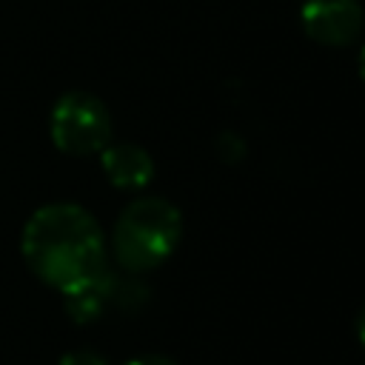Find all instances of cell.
I'll list each match as a JSON object with an SVG mask.
<instances>
[{
	"instance_id": "obj_10",
	"label": "cell",
	"mask_w": 365,
	"mask_h": 365,
	"mask_svg": "<svg viewBox=\"0 0 365 365\" xmlns=\"http://www.w3.org/2000/svg\"><path fill=\"white\" fill-rule=\"evenodd\" d=\"M125 365H177V362L163 356V354H145V356H137V359H131Z\"/></svg>"
},
{
	"instance_id": "obj_5",
	"label": "cell",
	"mask_w": 365,
	"mask_h": 365,
	"mask_svg": "<svg viewBox=\"0 0 365 365\" xmlns=\"http://www.w3.org/2000/svg\"><path fill=\"white\" fill-rule=\"evenodd\" d=\"M100 165L108 177L111 185L117 188H145L154 177V160L145 148L131 145V143H117V145H106L100 151Z\"/></svg>"
},
{
	"instance_id": "obj_3",
	"label": "cell",
	"mask_w": 365,
	"mask_h": 365,
	"mask_svg": "<svg viewBox=\"0 0 365 365\" xmlns=\"http://www.w3.org/2000/svg\"><path fill=\"white\" fill-rule=\"evenodd\" d=\"M48 134L51 143L66 154H97L111 143L108 108L88 91H66L51 108Z\"/></svg>"
},
{
	"instance_id": "obj_1",
	"label": "cell",
	"mask_w": 365,
	"mask_h": 365,
	"mask_svg": "<svg viewBox=\"0 0 365 365\" xmlns=\"http://www.w3.org/2000/svg\"><path fill=\"white\" fill-rule=\"evenodd\" d=\"M29 268L48 285L66 291L106 268V240L97 220L74 202L37 208L20 240Z\"/></svg>"
},
{
	"instance_id": "obj_8",
	"label": "cell",
	"mask_w": 365,
	"mask_h": 365,
	"mask_svg": "<svg viewBox=\"0 0 365 365\" xmlns=\"http://www.w3.org/2000/svg\"><path fill=\"white\" fill-rule=\"evenodd\" d=\"M245 151H248V145H245V140H242L240 134L222 131V134L217 137V157H220L222 163H240V160L245 157Z\"/></svg>"
},
{
	"instance_id": "obj_6",
	"label": "cell",
	"mask_w": 365,
	"mask_h": 365,
	"mask_svg": "<svg viewBox=\"0 0 365 365\" xmlns=\"http://www.w3.org/2000/svg\"><path fill=\"white\" fill-rule=\"evenodd\" d=\"M114 279H117V274L106 265V268H100L97 274L86 277L83 282L66 288V291H63L66 314H68L74 322H91V319H97V317L111 305Z\"/></svg>"
},
{
	"instance_id": "obj_9",
	"label": "cell",
	"mask_w": 365,
	"mask_h": 365,
	"mask_svg": "<svg viewBox=\"0 0 365 365\" xmlns=\"http://www.w3.org/2000/svg\"><path fill=\"white\" fill-rule=\"evenodd\" d=\"M57 365H108V362L91 348H80V351H68Z\"/></svg>"
},
{
	"instance_id": "obj_4",
	"label": "cell",
	"mask_w": 365,
	"mask_h": 365,
	"mask_svg": "<svg viewBox=\"0 0 365 365\" xmlns=\"http://www.w3.org/2000/svg\"><path fill=\"white\" fill-rule=\"evenodd\" d=\"M359 0H305L299 9L302 31L322 46H348L362 31Z\"/></svg>"
},
{
	"instance_id": "obj_7",
	"label": "cell",
	"mask_w": 365,
	"mask_h": 365,
	"mask_svg": "<svg viewBox=\"0 0 365 365\" xmlns=\"http://www.w3.org/2000/svg\"><path fill=\"white\" fill-rule=\"evenodd\" d=\"M111 302L125 308V311H137V308H143L148 302V285L143 279H137V274L134 277H117Z\"/></svg>"
},
{
	"instance_id": "obj_12",
	"label": "cell",
	"mask_w": 365,
	"mask_h": 365,
	"mask_svg": "<svg viewBox=\"0 0 365 365\" xmlns=\"http://www.w3.org/2000/svg\"><path fill=\"white\" fill-rule=\"evenodd\" d=\"M359 77L365 80V46L359 48Z\"/></svg>"
},
{
	"instance_id": "obj_11",
	"label": "cell",
	"mask_w": 365,
	"mask_h": 365,
	"mask_svg": "<svg viewBox=\"0 0 365 365\" xmlns=\"http://www.w3.org/2000/svg\"><path fill=\"white\" fill-rule=\"evenodd\" d=\"M356 336H359V342H362V348H365V305H362V311L356 314Z\"/></svg>"
},
{
	"instance_id": "obj_2",
	"label": "cell",
	"mask_w": 365,
	"mask_h": 365,
	"mask_svg": "<svg viewBox=\"0 0 365 365\" xmlns=\"http://www.w3.org/2000/svg\"><path fill=\"white\" fill-rule=\"evenodd\" d=\"M182 237L180 211L163 197L128 202L114 222V257L128 274H143L165 262Z\"/></svg>"
}]
</instances>
